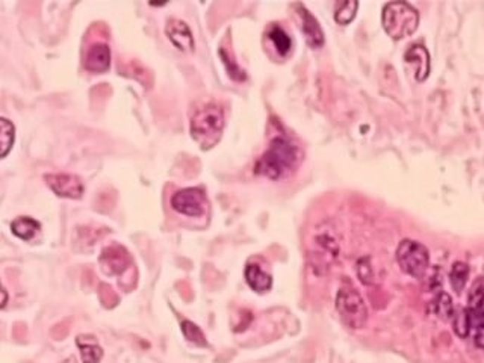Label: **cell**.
<instances>
[{"instance_id":"obj_1","label":"cell","mask_w":484,"mask_h":363,"mask_svg":"<svg viewBox=\"0 0 484 363\" xmlns=\"http://www.w3.org/2000/svg\"><path fill=\"white\" fill-rule=\"evenodd\" d=\"M300 163V148L285 136L271 141L269 147L256 163V174L277 180L291 173Z\"/></svg>"},{"instance_id":"obj_2","label":"cell","mask_w":484,"mask_h":363,"mask_svg":"<svg viewBox=\"0 0 484 363\" xmlns=\"http://www.w3.org/2000/svg\"><path fill=\"white\" fill-rule=\"evenodd\" d=\"M381 22L386 34L395 42H400L416 32L419 14L415 8L406 2H390L383 8Z\"/></svg>"},{"instance_id":"obj_3","label":"cell","mask_w":484,"mask_h":363,"mask_svg":"<svg viewBox=\"0 0 484 363\" xmlns=\"http://www.w3.org/2000/svg\"><path fill=\"white\" fill-rule=\"evenodd\" d=\"M224 129V114L218 105L209 103L198 109L191 120V135L203 147H212L218 143Z\"/></svg>"},{"instance_id":"obj_4","label":"cell","mask_w":484,"mask_h":363,"mask_svg":"<svg viewBox=\"0 0 484 363\" xmlns=\"http://www.w3.org/2000/svg\"><path fill=\"white\" fill-rule=\"evenodd\" d=\"M336 310L342 322L350 329H362L368 321L365 301L356 289L342 288L336 295Z\"/></svg>"},{"instance_id":"obj_5","label":"cell","mask_w":484,"mask_h":363,"mask_svg":"<svg viewBox=\"0 0 484 363\" xmlns=\"http://www.w3.org/2000/svg\"><path fill=\"white\" fill-rule=\"evenodd\" d=\"M397 260L406 274L421 279L430 265V255L426 246L413 239H402L397 248Z\"/></svg>"},{"instance_id":"obj_6","label":"cell","mask_w":484,"mask_h":363,"mask_svg":"<svg viewBox=\"0 0 484 363\" xmlns=\"http://www.w3.org/2000/svg\"><path fill=\"white\" fill-rule=\"evenodd\" d=\"M171 206L182 215L201 217L205 214L206 196L200 188L180 189L171 197Z\"/></svg>"},{"instance_id":"obj_7","label":"cell","mask_w":484,"mask_h":363,"mask_svg":"<svg viewBox=\"0 0 484 363\" xmlns=\"http://www.w3.org/2000/svg\"><path fill=\"white\" fill-rule=\"evenodd\" d=\"M44 180L49 188L53 191L58 197L63 198H80L84 194V184L77 176L67 173L46 174Z\"/></svg>"},{"instance_id":"obj_8","label":"cell","mask_w":484,"mask_h":363,"mask_svg":"<svg viewBox=\"0 0 484 363\" xmlns=\"http://www.w3.org/2000/svg\"><path fill=\"white\" fill-rule=\"evenodd\" d=\"M165 34L170 42L173 43V46L177 50H180V52H193V50L196 49L194 37H193V32H191L189 26L179 18L168 20Z\"/></svg>"},{"instance_id":"obj_9","label":"cell","mask_w":484,"mask_h":363,"mask_svg":"<svg viewBox=\"0 0 484 363\" xmlns=\"http://www.w3.org/2000/svg\"><path fill=\"white\" fill-rule=\"evenodd\" d=\"M85 70L91 73H105L110 67V49L105 43H94L91 46L84 60Z\"/></svg>"},{"instance_id":"obj_10","label":"cell","mask_w":484,"mask_h":363,"mask_svg":"<svg viewBox=\"0 0 484 363\" xmlns=\"http://www.w3.org/2000/svg\"><path fill=\"white\" fill-rule=\"evenodd\" d=\"M298 15L301 18V30L306 37V42L312 49H319L324 44V32L318 23V20L312 15L302 5H297Z\"/></svg>"},{"instance_id":"obj_11","label":"cell","mask_w":484,"mask_h":363,"mask_svg":"<svg viewBox=\"0 0 484 363\" xmlns=\"http://www.w3.org/2000/svg\"><path fill=\"white\" fill-rule=\"evenodd\" d=\"M129 255L118 246L105 248L102 256H100V265H102L106 274H121L129 265Z\"/></svg>"},{"instance_id":"obj_12","label":"cell","mask_w":484,"mask_h":363,"mask_svg":"<svg viewBox=\"0 0 484 363\" xmlns=\"http://www.w3.org/2000/svg\"><path fill=\"white\" fill-rule=\"evenodd\" d=\"M406 63L415 67V77L418 82H424L430 75V55L427 52V49L421 46V44H415L412 46L406 55H405Z\"/></svg>"},{"instance_id":"obj_13","label":"cell","mask_w":484,"mask_h":363,"mask_svg":"<svg viewBox=\"0 0 484 363\" xmlns=\"http://www.w3.org/2000/svg\"><path fill=\"white\" fill-rule=\"evenodd\" d=\"M466 310L476 327L484 321V277L476 280V284L471 286Z\"/></svg>"},{"instance_id":"obj_14","label":"cell","mask_w":484,"mask_h":363,"mask_svg":"<svg viewBox=\"0 0 484 363\" xmlns=\"http://www.w3.org/2000/svg\"><path fill=\"white\" fill-rule=\"evenodd\" d=\"M246 280L248 286L253 291L259 292V294L269 291L272 286L271 276L267 271L262 269V267L257 264H248L246 267Z\"/></svg>"},{"instance_id":"obj_15","label":"cell","mask_w":484,"mask_h":363,"mask_svg":"<svg viewBox=\"0 0 484 363\" xmlns=\"http://www.w3.org/2000/svg\"><path fill=\"white\" fill-rule=\"evenodd\" d=\"M39 229H42V226H39L38 221L30 217H18L13 221V224H11L13 234L23 241L34 239V236L38 234Z\"/></svg>"},{"instance_id":"obj_16","label":"cell","mask_w":484,"mask_h":363,"mask_svg":"<svg viewBox=\"0 0 484 363\" xmlns=\"http://www.w3.org/2000/svg\"><path fill=\"white\" fill-rule=\"evenodd\" d=\"M76 342L80 348V356H82L84 363H100L103 357V350L97 345V342H94L93 338L79 336Z\"/></svg>"},{"instance_id":"obj_17","label":"cell","mask_w":484,"mask_h":363,"mask_svg":"<svg viewBox=\"0 0 484 363\" xmlns=\"http://www.w3.org/2000/svg\"><path fill=\"white\" fill-rule=\"evenodd\" d=\"M268 38H269V42L274 44L279 55L286 56L291 52L292 39L284 27H280L279 25H272L268 30Z\"/></svg>"},{"instance_id":"obj_18","label":"cell","mask_w":484,"mask_h":363,"mask_svg":"<svg viewBox=\"0 0 484 363\" xmlns=\"http://www.w3.org/2000/svg\"><path fill=\"white\" fill-rule=\"evenodd\" d=\"M468 277H469V267L466 264H463V262H456L450 272V281H451L452 289L460 294L466 285Z\"/></svg>"},{"instance_id":"obj_19","label":"cell","mask_w":484,"mask_h":363,"mask_svg":"<svg viewBox=\"0 0 484 363\" xmlns=\"http://www.w3.org/2000/svg\"><path fill=\"white\" fill-rule=\"evenodd\" d=\"M357 9H359L357 2H339V4H336V9H335L336 23H339L342 26L350 25L357 14Z\"/></svg>"},{"instance_id":"obj_20","label":"cell","mask_w":484,"mask_h":363,"mask_svg":"<svg viewBox=\"0 0 484 363\" xmlns=\"http://www.w3.org/2000/svg\"><path fill=\"white\" fill-rule=\"evenodd\" d=\"M433 310H435V314L443 321L454 318V307H452L451 297L445 294V292H442V294H439V297L435 300V302H433Z\"/></svg>"},{"instance_id":"obj_21","label":"cell","mask_w":484,"mask_h":363,"mask_svg":"<svg viewBox=\"0 0 484 363\" xmlns=\"http://www.w3.org/2000/svg\"><path fill=\"white\" fill-rule=\"evenodd\" d=\"M0 125H2V151H0V158H6L9 150L14 146L15 127L8 118L0 120Z\"/></svg>"},{"instance_id":"obj_22","label":"cell","mask_w":484,"mask_h":363,"mask_svg":"<svg viewBox=\"0 0 484 363\" xmlns=\"http://www.w3.org/2000/svg\"><path fill=\"white\" fill-rule=\"evenodd\" d=\"M452 319H454V331H456L460 338L469 336L471 330L476 329V326H473V321H472L471 315L468 314L466 309H463L461 312H459L457 315H454Z\"/></svg>"},{"instance_id":"obj_23","label":"cell","mask_w":484,"mask_h":363,"mask_svg":"<svg viewBox=\"0 0 484 363\" xmlns=\"http://www.w3.org/2000/svg\"><path fill=\"white\" fill-rule=\"evenodd\" d=\"M182 331H184L185 338L189 342H193V344L200 345V347H205L206 345V338L203 335V331H201L200 327H197L194 322L185 319L184 322H182Z\"/></svg>"},{"instance_id":"obj_24","label":"cell","mask_w":484,"mask_h":363,"mask_svg":"<svg viewBox=\"0 0 484 363\" xmlns=\"http://www.w3.org/2000/svg\"><path fill=\"white\" fill-rule=\"evenodd\" d=\"M221 58H223L224 64H226V67H227V72H229V75H230L231 77H234L235 80H244V79H246L244 72H242V70H241L236 64L231 63V59L227 58V55L224 53V50H221Z\"/></svg>"},{"instance_id":"obj_25","label":"cell","mask_w":484,"mask_h":363,"mask_svg":"<svg viewBox=\"0 0 484 363\" xmlns=\"http://www.w3.org/2000/svg\"><path fill=\"white\" fill-rule=\"evenodd\" d=\"M473 342L481 350H484V321H481L480 324L476 327V335H473Z\"/></svg>"},{"instance_id":"obj_26","label":"cell","mask_w":484,"mask_h":363,"mask_svg":"<svg viewBox=\"0 0 484 363\" xmlns=\"http://www.w3.org/2000/svg\"><path fill=\"white\" fill-rule=\"evenodd\" d=\"M63 363H77L76 362V357L75 356H72V357H68V359H65Z\"/></svg>"},{"instance_id":"obj_27","label":"cell","mask_w":484,"mask_h":363,"mask_svg":"<svg viewBox=\"0 0 484 363\" xmlns=\"http://www.w3.org/2000/svg\"><path fill=\"white\" fill-rule=\"evenodd\" d=\"M6 306V291L4 289V302H2V307Z\"/></svg>"}]
</instances>
